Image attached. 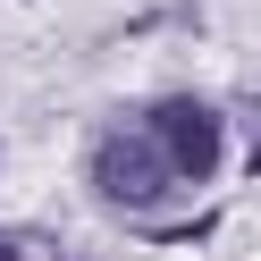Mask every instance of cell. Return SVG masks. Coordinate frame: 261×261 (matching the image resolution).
Instances as JSON below:
<instances>
[{
	"label": "cell",
	"mask_w": 261,
	"mask_h": 261,
	"mask_svg": "<svg viewBox=\"0 0 261 261\" xmlns=\"http://www.w3.org/2000/svg\"><path fill=\"white\" fill-rule=\"evenodd\" d=\"M93 186H101L110 202H135V211H152L160 194L177 186V169H169V152H160L152 135H110L101 152H93Z\"/></svg>",
	"instance_id": "1"
},
{
	"label": "cell",
	"mask_w": 261,
	"mask_h": 261,
	"mask_svg": "<svg viewBox=\"0 0 261 261\" xmlns=\"http://www.w3.org/2000/svg\"><path fill=\"white\" fill-rule=\"evenodd\" d=\"M152 143L169 152V169L177 177H211L219 169V118H211L202 101H152Z\"/></svg>",
	"instance_id": "2"
},
{
	"label": "cell",
	"mask_w": 261,
	"mask_h": 261,
	"mask_svg": "<svg viewBox=\"0 0 261 261\" xmlns=\"http://www.w3.org/2000/svg\"><path fill=\"white\" fill-rule=\"evenodd\" d=\"M253 177H261V143H253Z\"/></svg>",
	"instance_id": "3"
},
{
	"label": "cell",
	"mask_w": 261,
	"mask_h": 261,
	"mask_svg": "<svg viewBox=\"0 0 261 261\" xmlns=\"http://www.w3.org/2000/svg\"><path fill=\"white\" fill-rule=\"evenodd\" d=\"M0 261H17V253H9V244H0Z\"/></svg>",
	"instance_id": "4"
}]
</instances>
